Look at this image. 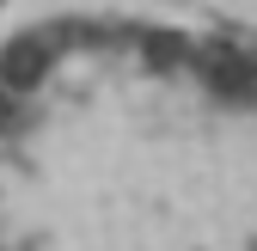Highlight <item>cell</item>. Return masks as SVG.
<instances>
[{
  "label": "cell",
  "mask_w": 257,
  "mask_h": 251,
  "mask_svg": "<svg viewBox=\"0 0 257 251\" xmlns=\"http://www.w3.org/2000/svg\"><path fill=\"white\" fill-rule=\"evenodd\" d=\"M196 68H202V80H208L214 92H227V98H245V92L257 86V61L239 55L233 43H208V49L196 55Z\"/></svg>",
  "instance_id": "6da1fadb"
},
{
  "label": "cell",
  "mask_w": 257,
  "mask_h": 251,
  "mask_svg": "<svg viewBox=\"0 0 257 251\" xmlns=\"http://www.w3.org/2000/svg\"><path fill=\"white\" fill-rule=\"evenodd\" d=\"M178 55H184V43L172 37V31H166V37H147V61H153V68H172Z\"/></svg>",
  "instance_id": "3957f363"
},
{
  "label": "cell",
  "mask_w": 257,
  "mask_h": 251,
  "mask_svg": "<svg viewBox=\"0 0 257 251\" xmlns=\"http://www.w3.org/2000/svg\"><path fill=\"white\" fill-rule=\"evenodd\" d=\"M49 74V43L43 37H13L0 49V92H31Z\"/></svg>",
  "instance_id": "7a4b0ae2"
}]
</instances>
